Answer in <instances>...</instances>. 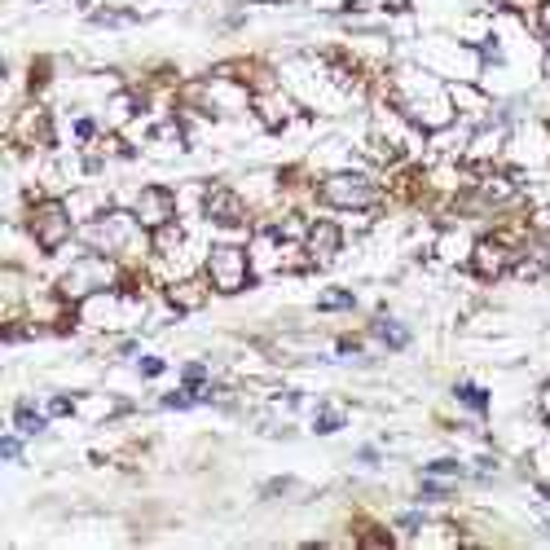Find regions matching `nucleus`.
<instances>
[{"mask_svg":"<svg viewBox=\"0 0 550 550\" xmlns=\"http://www.w3.org/2000/svg\"><path fill=\"white\" fill-rule=\"evenodd\" d=\"M339 247H343V229H339L334 220H313V224H309V233H304V255H309V264H330V260L339 255Z\"/></svg>","mask_w":550,"mask_h":550,"instance_id":"9b49d317","label":"nucleus"},{"mask_svg":"<svg viewBox=\"0 0 550 550\" xmlns=\"http://www.w3.org/2000/svg\"><path fill=\"white\" fill-rule=\"evenodd\" d=\"M208 278H177L172 287H168V300H172V309H181V313H194V309H203V300H208Z\"/></svg>","mask_w":550,"mask_h":550,"instance_id":"ddd939ff","label":"nucleus"},{"mask_svg":"<svg viewBox=\"0 0 550 550\" xmlns=\"http://www.w3.org/2000/svg\"><path fill=\"white\" fill-rule=\"evenodd\" d=\"M374 334H379L388 348H405V343H410V330L401 326V322H392V318H379V322H374Z\"/></svg>","mask_w":550,"mask_h":550,"instance_id":"4468645a","label":"nucleus"},{"mask_svg":"<svg viewBox=\"0 0 550 550\" xmlns=\"http://www.w3.org/2000/svg\"><path fill=\"white\" fill-rule=\"evenodd\" d=\"M181 383H185L194 397H208V365H203V361H190L185 374H181Z\"/></svg>","mask_w":550,"mask_h":550,"instance_id":"f3484780","label":"nucleus"},{"mask_svg":"<svg viewBox=\"0 0 550 550\" xmlns=\"http://www.w3.org/2000/svg\"><path fill=\"white\" fill-rule=\"evenodd\" d=\"M22 453V444H18V436H4V458H18Z\"/></svg>","mask_w":550,"mask_h":550,"instance_id":"c85d7f7f","label":"nucleus"},{"mask_svg":"<svg viewBox=\"0 0 550 550\" xmlns=\"http://www.w3.org/2000/svg\"><path fill=\"white\" fill-rule=\"evenodd\" d=\"M419 493H423L428 502H444V498H449V489H444V484H432V480H423V489H419Z\"/></svg>","mask_w":550,"mask_h":550,"instance_id":"412c9836","label":"nucleus"},{"mask_svg":"<svg viewBox=\"0 0 550 550\" xmlns=\"http://www.w3.org/2000/svg\"><path fill=\"white\" fill-rule=\"evenodd\" d=\"M27 224H31V238H35L40 251H58V247L71 238V224H75V220H71V208H67V203L40 199V203L31 208Z\"/></svg>","mask_w":550,"mask_h":550,"instance_id":"423d86ee","label":"nucleus"},{"mask_svg":"<svg viewBox=\"0 0 550 550\" xmlns=\"http://www.w3.org/2000/svg\"><path fill=\"white\" fill-rule=\"evenodd\" d=\"M75 137H80V141H93V137H98V123H93V119H75Z\"/></svg>","mask_w":550,"mask_h":550,"instance_id":"5701e85b","label":"nucleus"},{"mask_svg":"<svg viewBox=\"0 0 550 550\" xmlns=\"http://www.w3.org/2000/svg\"><path fill=\"white\" fill-rule=\"evenodd\" d=\"M141 374H145V379H159V374H163V361H159V357H141Z\"/></svg>","mask_w":550,"mask_h":550,"instance_id":"b1692460","label":"nucleus"},{"mask_svg":"<svg viewBox=\"0 0 550 550\" xmlns=\"http://www.w3.org/2000/svg\"><path fill=\"white\" fill-rule=\"evenodd\" d=\"M114 278H119V269H114V260L110 255H89V260H80L67 278H62V300H93L98 291H110L114 287Z\"/></svg>","mask_w":550,"mask_h":550,"instance_id":"39448f33","label":"nucleus"},{"mask_svg":"<svg viewBox=\"0 0 550 550\" xmlns=\"http://www.w3.org/2000/svg\"><path fill=\"white\" fill-rule=\"evenodd\" d=\"M208 282H212V291H220V295H238L251 282V255H247V247H229V242L212 247L208 251Z\"/></svg>","mask_w":550,"mask_h":550,"instance_id":"7ed1b4c3","label":"nucleus"},{"mask_svg":"<svg viewBox=\"0 0 550 550\" xmlns=\"http://www.w3.org/2000/svg\"><path fill=\"white\" fill-rule=\"evenodd\" d=\"M339 352H343V357H348V352H361V343H357L352 334H343V339H339Z\"/></svg>","mask_w":550,"mask_h":550,"instance_id":"cd10ccee","label":"nucleus"},{"mask_svg":"<svg viewBox=\"0 0 550 550\" xmlns=\"http://www.w3.org/2000/svg\"><path fill=\"white\" fill-rule=\"evenodd\" d=\"M203 212H208L212 224L238 229V224H247V199H242L238 190H229V185H208V194H203Z\"/></svg>","mask_w":550,"mask_h":550,"instance_id":"1a4fd4ad","label":"nucleus"},{"mask_svg":"<svg viewBox=\"0 0 550 550\" xmlns=\"http://www.w3.org/2000/svg\"><path fill=\"white\" fill-rule=\"evenodd\" d=\"M132 216L141 220L150 233L154 229H163V224H172L177 220V199L168 194V190H159V185H150V190H141L137 194V203H132Z\"/></svg>","mask_w":550,"mask_h":550,"instance_id":"9d476101","label":"nucleus"},{"mask_svg":"<svg viewBox=\"0 0 550 550\" xmlns=\"http://www.w3.org/2000/svg\"><path fill=\"white\" fill-rule=\"evenodd\" d=\"M251 110L264 119V128H282V123L295 119V102H291V93H282V89H255V93H251Z\"/></svg>","mask_w":550,"mask_h":550,"instance_id":"f8f14e48","label":"nucleus"},{"mask_svg":"<svg viewBox=\"0 0 550 550\" xmlns=\"http://www.w3.org/2000/svg\"><path fill=\"white\" fill-rule=\"evenodd\" d=\"M9 141L18 150H44L53 141V123H49V110L44 106H22L13 128H9Z\"/></svg>","mask_w":550,"mask_h":550,"instance_id":"0eeeda50","label":"nucleus"},{"mask_svg":"<svg viewBox=\"0 0 550 550\" xmlns=\"http://www.w3.org/2000/svg\"><path fill=\"white\" fill-rule=\"evenodd\" d=\"M71 410H75V401H71V397H53V405H49V414H58V419H62V414H71Z\"/></svg>","mask_w":550,"mask_h":550,"instance_id":"a878e982","label":"nucleus"},{"mask_svg":"<svg viewBox=\"0 0 550 550\" xmlns=\"http://www.w3.org/2000/svg\"><path fill=\"white\" fill-rule=\"evenodd\" d=\"M145 224L132 216V212H102V216L89 220L84 229V242L98 251V255H110V260H123V255H137L145 251Z\"/></svg>","mask_w":550,"mask_h":550,"instance_id":"f03ea898","label":"nucleus"},{"mask_svg":"<svg viewBox=\"0 0 550 550\" xmlns=\"http://www.w3.org/2000/svg\"><path fill=\"white\" fill-rule=\"evenodd\" d=\"M538 27H542V35L550 40V0H542V4H538Z\"/></svg>","mask_w":550,"mask_h":550,"instance_id":"bb28decb","label":"nucleus"},{"mask_svg":"<svg viewBox=\"0 0 550 550\" xmlns=\"http://www.w3.org/2000/svg\"><path fill=\"white\" fill-rule=\"evenodd\" d=\"M515 260H520V251L507 247L498 233H493V238H480V242L471 247V269H475L480 278H502L507 269H515Z\"/></svg>","mask_w":550,"mask_h":550,"instance_id":"6e6552de","label":"nucleus"},{"mask_svg":"<svg viewBox=\"0 0 550 550\" xmlns=\"http://www.w3.org/2000/svg\"><path fill=\"white\" fill-rule=\"evenodd\" d=\"M318 194H322L326 208H339V212H365V208L379 203V190L361 172H330L318 185Z\"/></svg>","mask_w":550,"mask_h":550,"instance_id":"20e7f679","label":"nucleus"},{"mask_svg":"<svg viewBox=\"0 0 550 550\" xmlns=\"http://www.w3.org/2000/svg\"><path fill=\"white\" fill-rule=\"evenodd\" d=\"M392 102L401 106V114L410 123H423V128H449L453 123V98L449 89H440L436 80L419 67H401L397 71V89H392Z\"/></svg>","mask_w":550,"mask_h":550,"instance_id":"f257e3e1","label":"nucleus"},{"mask_svg":"<svg viewBox=\"0 0 550 550\" xmlns=\"http://www.w3.org/2000/svg\"><path fill=\"white\" fill-rule=\"evenodd\" d=\"M428 475H462V467L453 458H436V462H428Z\"/></svg>","mask_w":550,"mask_h":550,"instance_id":"aec40b11","label":"nucleus"},{"mask_svg":"<svg viewBox=\"0 0 550 550\" xmlns=\"http://www.w3.org/2000/svg\"><path fill=\"white\" fill-rule=\"evenodd\" d=\"M13 423H18L22 436H40V432H44V414H35L31 405H18V410H13Z\"/></svg>","mask_w":550,"mask_h":550,"instance_id":"dca6fc26","label":"nucleus"},{"mask_svg":"<svg viewBox=\"0 0 550 550\" xmlns=\"http://www.w3.org/2000/svg\"><path fill=\"white\" fill-rule=\"evenodd\" d=\"M352 304H357V300H352V291H339V287L322 295V313H348Z\"/></svg>","mask_w":550,"mask_h":550,"instance_id":"a211bd4d","label":"nucleus"},{"mask_svg":"<svg viewBox=\"0 0 550 550\" xmlns=\"http://www.w3.org/2000/svg\"><path fill=\"white\" fill-rule=\"evenodd\" d=\"M361 542H365V546H388L392 538H388L383 529H365V533H361Z\"/></svg>","mask_w":550,"mask_h":550,"instance_id":"393cba45","label":"nucleus"},{"mask_svg":"<svg viewBox=\"0 0 550 550\" xmlns=\"http://www.w3.org/2000/svg\"><path fill=\"white\" fill-rule=\"evenodd\" d=\"M194 401H199V397H194L190 388H181V392H168V397H163V405H168V410H190Z\"/></svg>","mask_w":550,"mask_h":550,"instance_id":"6ab92c4d","label":"nucleus"},{"mask_svg":"<svg viewBox=\"0 0 550 550\" xmlns=\"http://www.w3.org/2000/svg\"><path fill=\"white\" fill-rule=\"evenodd\" d=\"M453 397H458L467 410H475V414H484V410H489V392H480L475 383H458V388H453Z\"/></svg>","mask_w":550,"mask_h":550,"instance_id":"2eb2a0df","label":"nucleus"},{"mask_svg":"<svg viewBox=\"0 0 550 550\" xmlns=\"http://www.w3.org/2000/svg\"><path fill=\"white\" fill-rule=\"evenodd\" d=\"M339 428H343V414H322V419H318V432H322V436H326V432H339Z\"/></svg>","mask_w":550,"mask_h":550,"instance_id":"4be33fe9","label":"nucleus"}]
</instances>
